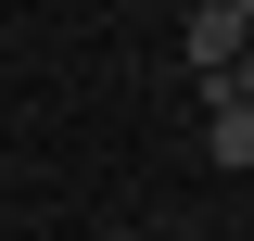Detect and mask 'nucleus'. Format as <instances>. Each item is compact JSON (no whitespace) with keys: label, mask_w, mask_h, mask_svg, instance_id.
I'll list each match as a JSON object with an SVG mask.
<instances>
[{"label":"nucleus","mask_w":254,"mask_h":241,"mask_svg":"<svg viewBox=\"0 0 254 241\" xmlns=\"http://www.w3.org/2000/svg\"><path fill=\"white\" fill-rule=\"evenodd\" d=\"M178 51H190V76H203V89H229V63H242L254 38H242V13H229V0H190V26H178Z\"/></svg>","instance_id":"1"},{"label":"nucleus","mask_w":254,"mask_h":241,"mask_svg":"<svg viewBox=\"0 0 254 241\" xmlns=\"http://www.w3.org/2000/svg\"><path fill=\"white\" fill-rule=\"evenodd\" d=\"M203 140H216V165H254V102L216 89V127H203Z\"/></svg>","instance_id":"2"},{"label":"nucleus","mask_w":254,"mask_h":241,"mask_svg":"<svg viewBox=\"0 0 254 241\" xmlns=\"http://www.w3.org/2000/svg\"><path fill=\"white\" fill-rule=\"evenodd\" d=\"M229 13H242V38H254V0H229Z\"/></svg>","instance_id":"3"},{"label":"nucleus","mask_w":254,"mask_h":241,"mask_svg":"<svg viewBox=\"0 0 254 241\" xmlns=\"http://www.w3.org/2000/svg\"><path fill=\"white\" fill-rule=\"evenodd\" d=\"M127 241H140V229H127Z\"/></svg>","instance_id":"4"}]
</instances>
